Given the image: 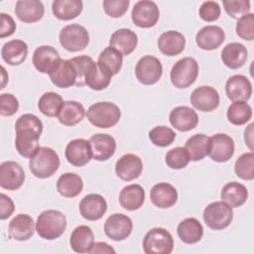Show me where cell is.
<instances>
[{
	"instance_id": "obj_1",
	"label": "cell",
	"mask_w": 254,
	"mask_h": 254,
	"mask_svg": "<svg viewBox=\"0 0 254 254\" xmlns=\"http://www.w3.org/2000/svg\"><path fill=\"white\" fill-rule=\"evenodd\" d=\"M17 152L28 159L33 158L40 149L39 139L43 132V123L34 114L21 115L15 123Z\"/></svg>"
},
{
	"instance_id": "obj_2",
	"label": "cell",
	"mask_w": 254,
	"mask_h": 254,
	"mask_svg": "<svg viewBox=\"0 0 254 254\" xmlns=\"http://www.w3.org/2000/svg\"><path fill=\"white\" fill-rule=\"evenodd\" d=\"M66 228L65 215L57 209L43 211L37 218L36 231L40 237L55 240L62 236Z\"/></svg>"
},
{
	"instance_id": "obj_3",
	"label": "cell",
	"mask_w": 254,
	"mask_h": 254,
	"mask_svg": "<svg viewBox=\"0 0 254 254\" xmlns=\"http://www.w3.org/2000/svg\"><path fill=\"white\" fill-rule=\"evenodd\" d=\"M86 117L93 126L107 129L118 123L121 117V111L113 102L100 101L89 106Z\"/></svg>"
},
{
	"instance_id": "obj_4",
	"label": "cell",
	"mask_w": 254,
	"mask_h": 254,
	"mask_svg": "<svg viewBox=\"0 0 254 254\" xmlns=\"http://www.w3.org/2000/svg\"><path fill=\"white\" fill-rule=\"evenodd\" d=\"M60 158L57 152L49 147H40L37 154L30 159L29 169L39 179L52 177L60 167Z\"/></svg>"
},
{
	"instance_id": "obj_5",
	"label": "cell",
	"mask_w": 254,
	"mask_h": 254,
	"mask_svg": "<svg viewBox=\"0 0 254 254\" xmlns=\"http://www.w3.org/2000/svg\"><path fill=\"white\" fill-rule=\"evenodd\" d=\"M198 70V64L193 58H183L173 65L170 73L171 81L177 88H187L196 80Z\"/></svg>"
},
{
	"instance_id": "obj_6",
	"label": "cell",
	"mask_w": 254,
	"mask_h": 254,
	"mask_svg": "<svg viewBox=\"0 0 254 254\" xmlns=\"http://www.w3.org/2000/svg\"><path fill=\"white\" fill-rule=\"evenodd\" d=\"M143 249L146 254H170L174 249L173 236L163 227L152 228L143 238Z\"/></svg>"
},
{
	"instance_id": "obj_7",
	"label": "cell",
	"mask_w": 254,
	"mask_h": 254,
	"mask_svg": "<svg viewBox=\"0 0 254 254\" xmlns=\"http://www.w3.org/2000/svg\"><path fill=\"white\" fill-rule=\"evenodd\" d=\"M61 46L68 52H79L84 50L89 43L87 30L79 24L64 26L59 35Z\"/></svg>"
},
{
	"instance_id": "obj_8",
	"label": "cell",
	"mask_w": 254,
	"mask_h": 254,
	"mask_svg": "<svg viewBox=\"0 0 254 254\" xmlns=\"http://www.w3.org/2000/svg\"><path fill=\"white\" fill-rule=\"evenodd\" d=\"M205 224L213 230H222L232 221L233 210L225 202L213 201L209 203L202 213Z\"/></svg>"
},
{
	"instance_id": "obj_9",
	"label": "cell",
	"mask_w": 254,
	"mask_h": 254,
	"mask_svg": "<svg viewBox=\"0 0 254 254\" xmlns=\"http://www.w3.org/2000/svg\"><path fill=\"white\" fill-rule=\"evenodd\" d=\"M163 73L161 62L154 56L146 55L136 64L135 74L137 79L145 85H152L158 82Z\"/></svg>"
},
{
	"instance_id": "obj_10",
	"label": "cell",
	"mask_w": 254,
	"mask_h": 254,
	"mask_svg": "<svg viewBox=\"0 0 254 254\" xmlns=\"http://www.w3.org/2000/svg\"><path fill=\"white\" fill-rule=\"evenodd\" d=\"M234 141L224 133H217L208 138L207 156L214 162L224 163L234 154Z\"/></svg>"
},
{
	"instance_id": "obj_11",
	"label": "cell",
	"mask_w": 254,
	"mask_h": 254,
	"mask_svg": "<svg viewBox=\"0 0 254 254\" xmlns=\"http://www.w3.org/2000/svg\"><path fill=\"white\" fill-rule=\"evenodd\" d=\"M160 17V11L154 1L141 0L135 3L131 18L133 23L140 28L154 27Z\"/></svg>"
},
{
	"instance_id": "obj_12",
	"label": "cell",
	"mask_w": 254,
	"mask_h": 254,
	"mask_svg": "<svg viewBox=\"0 0 254 254\" xmlns=\"http://www.w3.org/2000/svg\"><path fill=\"white\" fill-rule=\"evenodd\" d=\"M132 219L123 213L111 214L104 223V232L106 236L114 241L126 239L132 232Z\"/></svg>"
},
{
	"instance_id": "obj_13",
	"label": "cell",
	"mask_w": 254,
	"mask_h": 254,
	"mask_svg": "<svg viewBox=\"0 0 254 254\" xmlns=\"http://www.w3.org/2000/svg\"><path fill=\"white\" fill-rule=\"evenodd\" d=\"M25 182V172L15 161H5L0 165V187L8 190H16Z\"/></svg>"
},
{
	"instance_id": "obj_14",
	"label": "cell",
	"mask_w": 254,
	"mask_h": 254,
	"mask_svg": "<svg viewBox=\"0 0 254 254\" xmlns=\"http://www.w3.org/2000/svg\"><path fill=\"white\" fill-rule=\"evenodd\" d=\"M190 103L195 109L199 111H213L219 105V93L212 86H198L190 94Z\"/></svg>"
},
{
	"instance_id": "obj_15",
	"label": "cell",
	"mask_w": 254,
	"mask_h": 254,
	"mask_svg": "<svg viewBox=\"0 0 254 254\" xmlns=\"http://www.w3.org/2000/svg\"><path fill=\"white\" fill-rule=\"evenodd\" d=\"M64 156L66 161L74 167L86 165L92 158V150L89 141L82 138L71 140L65 147Z\"/></svg>"
},
{
	"instance_id": "obj_16",
	"label": "cell",
	"mask_w": 254,
	"mask_h": 254,
	"mask_svg": "<svg viewBox=\"0 0 254 254\" xmlns=\"http://www.w3.org/2000/svg\"><path fill=\"white\" fill-rule=\"evenodd\" d=\"M59 52L52 46H40L33 54V64L35 68L42 72L50 74L61 62Z\"/></svg>"
},
{
	"instance_id": "obj_17",
	"label": "cell",
	"mask_w": 254,
	"mask_h": 254,
	"mask_svg": "<svg viewBox=\"0 0 254 254\" xmlns=\"http://www.w3.org/2000/svg\"><path fill=\"white\" fill-rule=\"evenodd\" d=\"M142 171V160L135 154H125L121 156L115 164V173L117 177L125 182L138 179Z\"/></svg>"
},
{
	"instance_id": "obj_18",
	"label": "cell",
	"mask_w": 254,
	"mask_h": 254,
	"mask_svg": "<svg viewBox=\"0 0 254 254\" xmlns=\"http://www.w3.org/2000/svg\"><path fill=\"white\" fill-rule=\"evenodd\" d=\"M225 92L232 102H246L252 95V84L245 75L234 74L227 79L225 83Z\"/></svg>"
},
{
	"instance_id": "obj_19",
	"label": "cell",
	"mask_w": 254,
	"mask_h": 254,
	"mask_svg": "<svg viewBox=\"0 0 254 254\" xmlns=\"http://www.w3.org/2000/svg\"><path fill=\"white\" fill-rule=\"evenodd\" d=\"M107 210L105 198L98 193H89L79 202V212L87 220L95 221L100 219Z\"/></svg>"
},
{
	"instance_id": "obj_20",
	"label": "cell",
	"mask_w": 254,
	"mask_h": 254,
	"mask_svg": "<svg viewBox=\"0 0 254 254\" xmlns=\"http://www.w3.org/2000/svg\"><path fill=\"white\" fill-rule=\"evenodd\" d=\"M88 141L92 150V158L96 161H107L115 153L116 141L109 134L97 133L92 135Z\"/></svg>"
},
{
	"instance_id": "obj_21",
	"label": "cell",
	"mask_w": 254,
	"mask_h": 254,
	"mask_svg": "<svg viewBox=\"0 0 254 254\" xmlns=\"http://www.w3.org/2000/svg\"><path fill=\"white\" fill-rule=\"evenodd\" d=\"M169 119L172 126L181 132L192 130L198 123V116L196 112L189 106L175 107L171 111Z\"/></svg>"
},
{
	"instance_id": "obj_22",
	"label": "cell",
	"mask_w": 254,
	"mask_h": 254,
	"mask_svg": "<svg viewBox=\"0 0 254 254\" xmlns=\"http://www.w3.org/2000/svg\"><path fill=\"white\" fill-rule=\"evenodd\" d=\"M225 34L222 28L214 25L202 27L195 36V42L198 48L205 51L217 49L224 42Z\"/></svg>"
},
{
	"instance_id": "obj_23",
	"label": "cell",
	"mask_w": 254,
	"mask_h": 254,
	"mask_svg": "<svg viewBox=\"0 0 254 254\" xmlns=\"http://www.w3.org/2000/svg\"><path fill=\"white\" fill-rule=\"evenodd\" d=\"M35 227V222L29 214L19 213L9 222V236L18 241H26L33 236Z\"/></svg>"
},
{
	"instance_id": "obj_24",
	"label": "cell",
	"mask_w": 254,
	"mask_h": 254,
	"mask_svg": "<svg viewBox=\"0 0 254 254\" xmlns=\"http://www.w3.org/2000/svg\"><path fill=\"white\" fill-rule=\"evenodd\" d=\"M112 76L107 69L91 60L85 69L84 82L93 90H102L109 85Z\"/></svg>"
},
{
	"instance_id": "obj_25",
	"label": "cell",
	"mask_w": 254,
	"mask_h": 254,
	"mask_svg": "<svg viewBox=\"0 0 254 254\" xmlns=\"http://www.w3.org/2000/svg\"><path fill=\"white\" fill-rule=\"evenodd\" d=\"M150 199L159 208H170L178 200V191L171 184L159 183L151 189Z\"/></svg>"
},
{
	"instance_id": "obj_26",
	"label": "cell",
	"mask_w": 254,
	"mask_h": 254,
	"mask_svg": "<svg viewBox=\"0 0 254 254\" xmlns=\"http://www.w3.org/2000/svg\"><path fill=\"white\" fill-rule=\"evenodd\" d=\"M51 81L60 88L75 85L77 73L69 60H61L56 68L49 74Z\"/></svg>"
},
{
	"instance_id": "obj_27",
	"label": "cell",
	"mask_w": 254,
	"mask_h": 254,
	"mask_svg": "<svg viewBox=\"0 0 254 254\" xmlns=\"http://www.w3.org/2000/svg\"><path fill=\"white\" fill-rule=\"evenodd\" d=\"M45 13V7L39 0H19L16 2L15 14L24 23H36Z\"/></svg>"
},
{
	"instance_id": "obj_28",
	"label": "cell",
	"mask_w": 254,
	"mask_h": 254,
	"mask_svg": "<svg viewBox=\"0 0 254 254\" xmlns=\"http://www.w3.org/2000/svg\"><path fill=\"white\" fill-rule=\"evenodd\" d=\"M137 45L138 37L136 33L127 28L116 30L109 40V47L114 48L123 56H128L133 53Z\"/></svg>"
},
{
	"instance_id": "obj_29",
	"label": "cell",
	"mask_w": 254,
	"mask_h": 254,
	"mask_svg": "<svg viewBox=\"0 0 254 254\" xmlns=\"http://www.w3.org/2000/svg\"><path fill=\"white\" fill-rule=\"evenodd\" d=\"M186 47V38L178 31H167L158 39V48L162 54L174 57L181 54Z\"/></svg>"
},
{
	"instance_id": "obj_30",
	"label": "cell",
	"mask_w": 254,
	"mask_h": 254,
	"mask_svg": "<svg viewBox=\"0 0 254 254\" xmlns=\"http://www.w3.org/2000/svg\"><path fill=\"white\" fill-rule=\"evenodd\" d=\"M28 55V45L19 39L5 43L1 49L2 60L10 65H19L25 62Z\"/></svg>"
},
{
	"instance_id": "obj_31",
	"label": "cell",
	"mask_w": 254,
	"mask_h": 254,
	"mask_svg": "<svg viewBox=\"0 0 254 254\" xmlns=\"http://www.w3.org/2000/svg\"><path fill=\"white\" fill-rule=\"evenodd\" d=\"M248 52L244 45L240 43H229L221 52L222 63L231 69H237L244 65L247 61Z\"/></svg>"
},
{
	"instance_id": "obj_32",
	"label": "cell",
	"mask_w": 254,
	"mask_h": 254,
	"mask_svg": "<svg viewBox=\"0 0 254 254\" xmlns=\"http://www.w3.org/2000/svg\"><path fill=\"white\" fill-rule=\"evenodd\" d=\"M145 201V190L137 184L124 187L119 193L120 205L127 210L139 209Z\"/></svg>"
},
{
	"instance_id": "obj_33",
	"label": "cell",
	"mask_w": 254,
	"mask_h": 254,
	"mask_svg": "<svg viewBox=\"0 0 254 254\" xmlns=\"http://www.w3.org/2000/svg\"><path fill=\"white\" fill-rule=\"evenodd\" d=\"M177 232L184 243L194 244L202 238L203 227L196 218L188 217L179 223Z\"/></svg>"
},
{
	"instance_id": "obj_34",
	"label": "cell",
	"mask_w": 254,
	"mask_h": 254,
	"mask_svg": "<svg viewBox=\"0 0 254 254\" xmlns=\"http://www.w3.org/2000/svg\"><path fill=\"white\" fill-rule=\"evenodd\" d=\"M248 197L246 187L237 182L227 183L221 190L220 198L230 207H239L244 204Z\"/></svg>"
},
{
	"instance_id": "obj_35",
	"label": "cell",
	"mask_w": 254,
	"mask_h": 254,
	"mask_svg": "<svg viewBox=\"0 0 254 254\" xmlns=\"http://www.w3.org/2000/svg\"><path fill=\"white\" fill-rule=\"evenodd\" d=\"M94 243V235L87 225H79L70 234L69 244L76 253H88Z\"/></svg>"
},
{
	"instance_id": "obj_36",
	"label": "cell",
	"mask_w": 254,
	"mask_h": 254,
	"mask_svg": "<svg viewBox=\"0 0 254 254\" xmlns=\"http://www.w3.org/2000/svg\"><path fill=\"white\" fill-rule=\"evenodd\" d=\"M83 3L81 0H55L52 4V11L56 18L63 21H69L81 13Z\"/></svg>"
},
{
	"instance_id": "obj_37",
	"label": "cell",
	"mask_w": 254,
	"mask_h": 254,
	"mask_svg": "<svg viewBox=\"0 0 254 254\" xmlns=\"http://www.w3.org/2000/svg\"><path fill=\"white\" fill-rule=\"evenodd\" d=\"M84 115L85 110L81 103L74 100H66L64 101L57 117L63 125L74 126L83 119Z\"/></svg>"
},
{
	"instance_id": "obj_38",
	"label": "cell",
	"mask_w": 254,
	"mask_h": 254,
	"mask_svg": "<svg viewBox=\"0 0 254 254\" xmlns=\"http://www.w3.org/2000/svg\"><path fill=\"white\" fill-rule=\"evenodd\" d=\"M82 189V179L74 173H64L58 179L57 190L64 197H75L81 192Z\"/></svg>"
},
{
	"instance_id": "obj_39",
	"label": "cell",
	"mask_w": 254,
	"mask_h": 254,
	"mask_svg": "<svg viewBox=\"0 0 254 254\" xmlns=\"http://www.w3.org/2000/svg\"><path fill=\"white\" fill-rule=\"evenodd\" d=\"M208 138L209 137L204 134H194L188 139L185 149L188 151L190 161H200L207 156Z\"/></svg>"
},
{
	"instance_id": "obj_40",
	"label": "cell",
	"mask_w": 254,
	"mask_h": 254,
	"mask_svg": "<svg viewBox=\"0 0 254 254\" xmlns=\"http://www.w3.org/2000/svg\"><path fill=\"white\" fill-rule=\"evenodd\" d=\"M98 64L107 69L112 75L117 74L123 64V55L112 47L105 48L98 57Z\"/></svg>"
},
{
	"instance_id": "obj_41",
	"label": "cell",
	"mask_w": 254,
	"mask_h": 254,
	"mask_svg": "<svg viewBox=\"0 0 254 254\" xmlns=\"http://www.w3.org/2000/svg\"><path fill=\"white\" fill-rule=\"evenodd\" d=\"M64 104V100L62 96L54 91L45 92L38 101L39 110L48 117H56L58 116L62 106Z\"/></svg>"
},
{
	"instance_id": "obj_42",
	"label": "cell",
	"mask_w": 254,
	"mask_h": 254,
	"mask_svg": "<svg viewBox=\"0 0 254 254\" xmlns=\"http://www.w3.org/2000/svg\"><path fill=\"white\" fill-rule=\"evenodd\" d=\"M227 119L233 125L246 124L252 117V108L245 101H236L227 108Z\"/></svg>"
},
{
	"instance_id": "obj_43",
	"label": "cell",
	"mask_w": 254,
	"mask_h": 254,
	"mask_svg": "<svg viewBox=\"0 0 254 254\" xmlns=\"http://www.w3.org/2000/svg\"><path fill=\"white\" fill-rule=\"evenodd\" d=\"M234 172L242 180L251 181L254 179V154L252 151L237 158L234 164Z\"/></svg>"
},
{
	"instance_id": "obj_44",
	"label": "cell",
	"mask_w": 254,
	"mask_h": 254,
	"mask_svg": "<svg viewBox=\"0 0 254 254\" xmlns=\"http://www.w3.org/2000/svg\"><path fill=\"white\" fill-rule=\"evenodd\" d=\"M176 135L173 129L164 125L156 126L149 132L151 142L158 147L170 146L175 141Z\"/></svg>"
},
{
	"instance_id": "obj_45",
	"label": "cell",
	"mask_w": 254,
	"mask_h": 254,
	"mask_svg": "<svg viewBox=\"0 0 254 254\" xmlns=\"http://www.w3.org/2000/svg\"><path fill=\"white\" fill-rule=\"evenodd\" d=\"M165 161L167 166L171 169L180 170L186 168L190 160L185 147H175L167 152Z\"/></svg>"
},
{
	"instance_id": "obj_46",
	"label": "cell",
	"mask_w": 254,
	"mask_h": 254,
	"mask_svg": "<svg viewBox=\"0 0 254 254\" xmlns=\"http://www.w3.org/2000/svg\"><path fill=\"white\" fill-rule=\"evenodd\" d=\"M235 31L239 38L252 41L254 39V14L248 13L240 17L236 23Z\"/></svg>"
},
{
	"instance_id": "obj_47",
	"label": "cell",
	"mask_w": 254,
	"mask_h": 254,
	"mask_svg": "<svg viewBox=\"0 0 254 254\" xmlns=\"http://www.w3.org/2000/svg\"><path fill=\"white\" fill-rule=\"evenodd\" d=\"M225 12L233 19H239L250 11V1L248 0H228L222 2Z\"/></svg>"
},
{
	"instance_id": "obj_48",
	"label": "cell",
	"mask_w": 254,
	"mask_h": 254,
	"mask_svg": "<svg viewBox=\"0 0 254 254\" xmlns=\"http://www.w3.org/2000/svg\"><path fill=\"white\" fill-rule=\"evenodd\" d=\"M129 0H104L102 3L104 12L111 18H120L128 10Z\"/></svg>"
},
{
	"instance_id": "obj_49",
	"label": "cell",
	"mask_w": 254,
	"mask_h": 254,
	"mask_svg": "<svg viewBox=\"0 0 254 254\" xmlns=\"http://www.w3.org/2000/svg\"><path fill=\"white\" fill-rule=\"evenodd\" d=\"M221 9L217 2L215 1H205L203 2L198 10L199 17L205 22H214L220 17Z\"/></svg>"
},
{
	"instance_id": "obj_50",
	"label": "cell",
	"mask_w": 254,
	"mask_h": 254,
	"mask_svg": "<svg viewBox=\"0 0 254 254\" xmlns=\"http://www.w3.org/2000/svg\"><path fill=\"white\" fill-rule=\"evenodd\" d=\"M19 109V101L11 93H2L0 95V114L2 116H12Z\"/></svg>"
},
{
	"instance_id": "obj_51",
	"label": "cell",
	"mask_w": 254,
	"mask_h": 254,
	"mask_svg": "<svg viewBox=\"0 0 254 254\" xmlns=\"http://www.w3.org/2000/svg\"><path fill=\"white\" fill-rule=\"evenodd\" d=\"M92 59L86 55H82V56H78V57H74L72 59H70V63L73 64L76 73H77V78H76V83L75 85L77 86H83L85 85L84 82V73H85V69L89 64V62Z\"/></svg>"
},
{
	"instance_id": "obj_52",
	"label": "cell",
	"mask_w": 254,
	"mask_h": 254,
	"mask_svg": "<svg viewBox=\"0 0 254 254\" xmlns=\"http://www.w3.org/2000/svg\"><path fill=\"white\" fill-rule=\"evenodd\" d=\"M0 23H1V29H0L1 39L12 36L16 31V23L10 15L6 13H0Z\"/></svg>"
},
{
	"instance_id": "obj_53",
	"label": "cell",
	"mask_w": 254,
	"mask_h": 254,
	"mask_svg": "<svg viewBox=\"0 0 254 254\" xmlns=\"http://www.w3.org/2000/svg\"><path fill=\"white\" fill-rule=\"evenodd\" d=\"M15 205L13 200L5 193L0 194V219L4 220L12 215Z\"/></svg>"
},
{
	"instance_id": "obj_54",
	"label": "cell",
	"mask_w": 254,
	"mask_h": 254,
	"mask_svg": "<svg viewBox=\"0 0 254 254\" xmlns=\"http://www.w3.org/2000/svg\"><path fill=\"white\" fill-rule=\"evenodd\" d=\"M88 253H115V250L105 242H95Z\"/></svg>"
},
{
	"instance_id": "obj_55",
	"label": "cell",
	"mask_w": 254,
	"mask_h": 254,
	"mask_svg": "<svg viewBox=\"0 0 254 254\" xmlns=\"http://www.w3.org/2000/svg\"><path fill=\"white\" fill-rule=\"evenodd\" d=\"M244 141L250 151H253V123H250L244 131Z\"/></svg>"
},
{
	"instance_id": "obj_56",
	"label": "cell",
	"mask_w": 254,
	"mask_h": 254,
	"mask_svg": "<svg viewBox=\"0 0 254 254\" xmlns=\"http://www.w3.org/2000/svg\"><path fill=\"white\" fill-rule=\"evenodd\" d=\"M1 70H2V79H3V82H2V86L0 87V88H4V86H5V81L8 79V78H5V76H4V74H6V70H5V68H4V66H1Z\"/></svg>"
}]
</instances>
